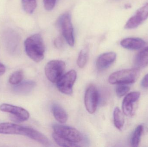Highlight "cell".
<instances>
[{
  "label": "cell",
  "instance_id": "e0dca14e",
  "mask_svg": "<svg viewBox=\"0 0 148 147\" xmlns=\"http://www.w3.org/2000/svg\"><path fill=\"white\" fill-rule=\"evenodd\" d=\"M53 114L60 123H64L68 120V114L66 110L58 104H54L52 107Z\"/></svg>",
  "mask_w": 148,
  "mask_h": 147
},
{
  "label": "cell",
  "instance_id": "5bb4252c",
  "mask_svg": "<svg viewBox=\"0 0 148 147\" xmlns=\"http://www.w3.org/2000/svg\"><path fill=\"white\" fill-rule=\"evenodd\" d=\"M146 44V42L143 39L139 38H127L121 41L122 47L131 50L141 49L145 46Z\"/></svg>",
  "mask_w": 148,
  "mask_h": 147
},
{
  "label": "cell",
  "instance_id": "7c38bea8",
  "mask_svg": "<svg viewBox=\"0 0 148 147\" xmlns=\"http://www.w3.org/2000/svg\"><path fill=\"white\" fill-rule=\"evenodd\" d=\"M3 36L7 48L12 52L15 51L18 49L20 42L19 35L13 30L8 29L4 32Z\"/></svg>",
  "mask_w": 148,
  "mask_h": 147
},
{
  "label": "cell",
  "instance_id": "484cf974",
  "mask_svg": "<svg viewBox=\"0 0 148 147\" xmlns=\"http://www.w3.org/2000/svg\"><path fill=\"white\" fill-rule=\"evenodd\" d=\"M55 45L56 47L58 48H61L63 47V41L61 38H57L55 41Z\"/></svg>",
  "mask_w": 148,
  "mask_h": 147
},
{
  "label": "cell",
  "instance_id": "7402d4cb",
  "mask_svg": "<svg viewBox=\"0 0 148 147\" xmlns=\"http://www.w3.org/2000/svg\"><path fill=\"white\" fill-rule=\"evenodd\" d=\"M22 3L23 9L28 14H33L37 6L36 0H22Z\"/></svg>",
  "mask_w": 148,
  "mask_h": 147
},
{
  "label": "cell",
  "instance_id": "3957f363",
  "mask_svg": "<svg viewBox=\"0 0 148 147\" xmlns=\"http://www.w3.org/2000/svg\"><path fill=\"white\" fill-rule=\"evenodd\" d=\"M140 70L138 68L125 69L112 73L108 81L112 84H130L136 82L140 77Z\"/></svg>",
  "mask_w": 148,
  "mask_h": 147
},
{
  "label": "cell",
  "instance_id": "9c48e42d",
  "mask_svg": "<svg viewBox=\"0 0 148 147\" xmlns=\"http://www.w3.org/2000/svg\"><path fill=\"white\" fill-rule=\"evenodd\" d=\"M148 18V3L139 8L125 24L126 29L136 28Z\"/></svg>",
  "mask_w": 148,
  "mask_h": 147
},
{
  "label": "cell",
  "instance_id": "4fadbf2b",
  "mask_svg": "<svg viewBox=\"0 0 148 147\" xmlns=\"http://www.w3.org/2000/svg\"><path fill=\"white\" fill-rule=\"evenodd\" d=\"M116 54L114 52L101 54L97 60V67L100 70L107 69L114 63L116 59Z\"/></svg>",
  "mask_w": 148,
  "mask_h": 147
},
{
  "label": "cell",
  "instance_id": "8992f818",
  "mask_svg": "<svg viewBox=\"0 0 148 147\" xmlns=\"http://www.w3.org/2000/svg\"><path fill=\"white\" fill-rule=\"evenodd\" d=\"M53 129L54 133L73 143L77 144L82 140L81 133L72 127L55 124L53 126Z\"/></svg>",
  "mask_w": 148,
  "mask_h": 147
},
{
  "label": "cell",
  "instance_id": "5b68a950",
  "mask_svg": "<svg viewBox=\"0 0 148 147\" xmlns=\"http://www.w3.org/2000/svg\"><path fill=\"white\" fill-rule=\"evenodd\" d=\"M58 24L68 44L70 46H74L75 39L73 27L70 14L66 12L62 15L58 20Z\"/></svg>",
  "mask_w": 148,
  "mask_h": 147
},
{
  "label": "cell",
  "instance_id": "277c9868",
  "mask_svg": "<svg viewBox=\"0 0 148 147\" xmlns=\"http://www.w3.org/2000/svg\"><path fill=\"white\" fill-rule=\"evenodd\" d=\"M65 68L66 64L62 60H51L45 66L46 77L52 83H57L63 75Z\"/></svg>",
  "mask_w": 148,
  "mask_h": 147
},
{
  "label": "cell",
  "instance_id": "6da1fadb",
  "mask_svg": "<svg viewBox=\"0 0 148 147\" xmlns=\"http://www.w3.org/2000/svg\"><path fill=\"white\" fill-rule=\"evenodd\" d=\"M0 134L23 135L45 146H48L50 144L49 140L42 133L31 128L23 127L15 123H0Z\"/></svg>",
  "mask_w": 148,
  "mask_h": 147
},
{
  "label": "cell",
  "instance_id": "8fae6325",
  "mask_svg": "<svg viewBox=\"0 0 148 147\" xmlns=\"http://www.w3.org/2000/svg\"><path fill=\"white\" fill-rule=\"evenodd\" d=\"M140 96L138 91H133L128 93L124 98L122 103L123 114L127 116H132L134 114V104L138 101Z\"/></svg>",
  "mask_w": 148,
  "mask_h": 147
},
{
  "label": "cell",
  "instance_id": "603a6c76",
  "mask_svg": "<svg viewBox=\"0 0 148 147\" xmlns=\"http://www.w3.org/2000/svg\"><path fill=\"white\" fill-rule=\"evenodd\" d=\"M23 77L24 75L22 71H16L10 75L9 79V82L13 85L18 84L22 81Z\"/></svg>",
  "mask_w": 148,
  "mask_h": 147
},
{
  "label": "cell",
  "instance_id": "83f0119b",
  "mask_svg": "<svg viewBox=\"0 0 148 147\" xmlns=\"http://www.w3.org/2000/svg\"><path fill=\"white\" fill-rule=\"evenodd\" d=\"M6 71V67L4 65L0 63V76H2Z\"/></svg>",
  "mask_w": 148,
  "mask_h": 147
},
{
  "label": "cell",
  "instance_id": "ba28073f",
  "mask_svg": "<svg viewBox=\"0 0 148 147\" xmlns=\"http://www.w3.org/2000/svg\"><path fill=\"white\" fill-rule=\"evenodd\" d=\"M0 110L11 114L14 120L19 122L27 121L29 117V113L25 109L8 104H1Z\"/></svg>",
  "mask_w": 148,
  "mask_h": 147
},
{
  "label": "cell",
  "instance_id": "7a4b0ae2",
  "mask_svg": "<svg viewBox=\"0 0 148 147\" xmlns=\"http://www.w3.org/2000/svg\"><path fill=\"white\" fill-rule=\"evenodd\" d=\"M27 55L36 62L41 61L44 57L45 47L41 35L36 34L26 39L24 42Z\"/></svg>",
  "mask_w": 148,
  "mask_h": 147
},
{
  "label": "cell",
  "instance_id": "9a60e30c",
  "mask_svg": "<svg viewBox=\"0 0 148 147\" xmlns=\"http://www.w3.org/2000/svg\"><path fill=\"white\" fill-rule=\"evenodd\" d=\"M35 86L36 83L34 81H24L14 85L13 91L14 93L17 95H27L33 90Z\"/></svg>",
  "mask_w": 148,
  "mask_h": 147
},
{
  "label": "cell",
  "instance_id": "52a82bcc",
  "mask_svg": "<svg viewBox=\"0 0 148 147\" xmlns=\"http://www.w3.org/2000/svg\"><path fill=\"white\" fill-rule=\"evenodd\" d=\"M76 78L77 73L75 70H71L62 75L56 83L59 90L65 95H72Z\"/></svg>",
  "mask_w": 148,
  "mask_h": 147
},
{
  "label": "cell",
  "instance_id": "d4e9b609",
  "mask_svg": "<svg viewBox=\"0 0 148 147\" xmlns=\"http://www.w3.org/2000/svg\"><path fill=\"white\" fill-rule=\"evenodd\" d=\"M56 0H43V4L45 9L47 11L52 10L55 6Z\"/></svg>",
  "mask_w": 148,
  "mask_h": 147
},
{
  "label": "cell",
  "instance_id": "2e32d148",
  "mask_svg": "<svg viewBox=\"0 0 148 147\" xmlns=\"http://www.w3.org/2000/svg\"><path fill=\"white\" fill-rule=\"evenodd\" d=\"M134 65L136 68H144L148 65V46L142 49L135 58Z\"/></svg>",
  "mask_w": 148,
  "mask_h": 147
},
{
  "label": "cell",
  "instance_id": "30bf717a",
  "mask_svg": "<svg viewBox=\"0 0 148 147\" xmlns=\"http://www.w3.org/2000/svg\"><path fill=\"white\" fill-rule=\"evenodd\" d=\"M84 104L87 111L92 114L95 112L98 102V93L97 89L94 85L89 86L84 95Z\"/></svg>",
  "mask_w": 148,
  "mask_h": 147
},
{
  "label": "cell",
  "instance_id": "cb8c5ba5",
  "mask_svg": "<svg viewBox=\"0 0 148 147\" xmlns=\"http://www.w3.org/2000/svg\"><path fill=\"white\" fill-rule=\"evenodd\" d=\"M130 90V88L127 85H118L116 89V93L117 96L122 97L126 95Z\"/></svg>",
  "mask_w": 148,
  "mask_h": 147
},
{
  "label": "cell",
  "instance_id": "d6986e66",
  "mask_svg": "<svg viewBox=\"0 0 148 147\" xmlns=\"http://www.w3.org/2000/svg\"><path fill=\"white\" fill-rule=\"evenodd\" d=\"M143 131V126L142 125L137 126L135 129L131 138V144L132 147H137L139 146Z\"/></svg>",
  "mask_w": 148,
  "mask_h": 147
},
{
  "label": "cell",
  "instance_id": "ac0fdd59",
  "mask_svg": "<svg viewBox=\"0 0 148 147\" xmlns=\"http://www.w3.org/2000/svg\"><path fill=\"white\" fill-rule=\"evenodd\" d=\"M114 124L116 127L121 130L124 126V117L122 112L118 107L115 108L114 111Z\"/></svg>",
  "mask_w": 148,
  "mask_h": 147
},
{
  "label": "cell",
  "instance_id": "ffe728a7",
  "mask_svg": "<svg viewBox=\"0 0 148 147\" xmlns=\"http://www.w3.org/2000/svg\"><path fill=\"white\" fill-rule=\"evenodd\" d=\"M53 139L57 145L61 147H75L79 146L77 144L73 143L62 137H61L56 133H54L53 134Z\"/></svg>",
  "mask_w": 148,
  "mask_h": 147
},
{
  "label": "cell",
  "instance_id": "4316f807",
  "mask_svg": "<svg viewBox=\"0 0 148 147\" xmlns=\"http://www.w3.org/2000/svg\"><path fill=\"white\" fill-rule=\"evenodd\" d=\"M142 86L144 88H148V73L144 76L141 83Z\"/></svg>",
  "mask_w": 148,
  "mask_h": 147
},
{
  "label": "cell",
  "instance_id": "44dd1931",
  "mask_svg": "<svg viewBox=\"0 0 148 147\" xmlns=\"http://www.w3.org/2000/svg\"><path fill=\"white\" fill-rule=\"evenodd\" d=\"M88 57V47L81 50L78 55L77 60V64L80 68H83L87 64Z\"/></svg>",
  "mask_w": 148,
  "mask_h": 147
}]
</instances>
